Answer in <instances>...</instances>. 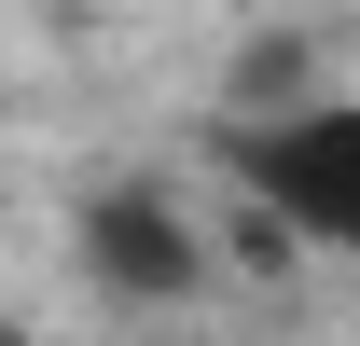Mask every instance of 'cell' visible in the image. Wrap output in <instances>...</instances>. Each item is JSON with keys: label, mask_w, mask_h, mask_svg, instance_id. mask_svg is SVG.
I'll list each match as a JSON object with an SVG mask.
<instances>
[{"label": "cell", "mask_w": 360, "mask_h": 346, "mask_svg": "<svg viewBox=\"0 0 360 346\" xmlns=\"http://www.w3.org/2000/svg\"><path fill=\"white\" fill-rule=\"evenodd\" d=\"M236 194L305 236V250L360 263V97H291V111H236Z\"/></svg>", "instance_id": "cell-1"}, {"label": "cell", "mask_w": 360, "mask_h": 346, "mask_svg": "<svg viewBox=\"0 0 360 346\" xmlns=\"http://www.w3.org/2000/svg\"><path fill=\"white\" fill-rule=\"evenodd\" d=\"M84 277L111 305H194L208 236H194V208H180L167 180H97L84 194Z\"/></svg>", "instance_id": "cell-2"}]
</instances>
